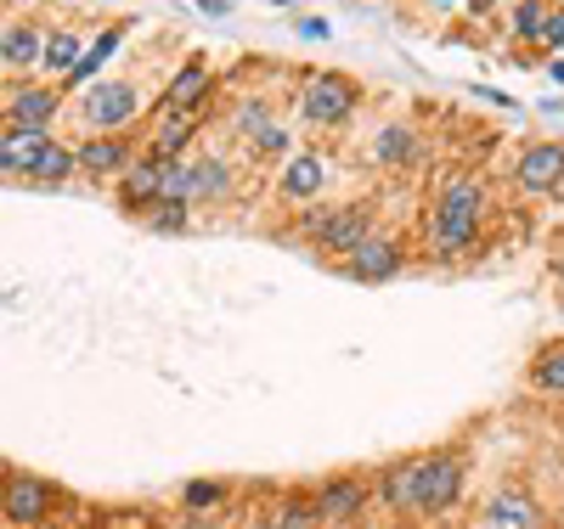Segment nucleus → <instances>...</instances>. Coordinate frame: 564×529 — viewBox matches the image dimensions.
Returning a JSON list of instances; mask_svg holds the SVG:
<instances>
[{
	"label": "nucleus",
	"instance_id": "1",
	"mask_svg": "<svg viewBox=\"0 0 564 529\" xmlns=\"http://www.w3.org/2000/svg\"><path fill=\"white\" fill-rule=\"evenodd\" d=\"M480 220H486V186L475 175H452L441 186V198H435V214H430V249H435V260L475 254Z\"/></svg>",
	"mask_w": 564,
	"mask_h": 529
},
{
	"label": "nucleus",
	"instance_id": "2",
	"mask_svg": "<svg viewBox=\"0 0 564 529\" xmlns=\"http://www.w3.org/2000/svg\"><path fill=\"white\" fill-rule=\"evenodd\" d=\"M63 485L45 473H29V467H7L0 473V518L7 529H52V518L63 513Z\"/></svg>",
	"mask_w": 564,
	"mask_h": 529
},
{
	"label": "nucleus",
	"instance_id": "3",
	"mask_svg": "<svg viewBox=\"0 0 564 529\" xmlns=\"http://www.w3.org/2000/svg\"><path fill=\"white\" fill-rule=\"evenodd\" d=\"M361 108V85L350 74H311L305 90H300V119L311 130H334V124H350V113Z\"/></svg>",
	"mask_w": 564,
	"mask_h": 529
},
{
	"label": "nucleus",
	"instance_id": "4",
	"mask_svg": "<svg viewBox=\"0 0 564 529\" xmlns=\"http://www.w3.org/2000/svg\"><path fill=\"white\" fill-rule=\"evenodd\" d=\"M141 113V90L130 79H97L79 96V119L90 135H124V124H135Z\"/></svg>",
	"mask_w": 564,
	"mask_h": 529
},
{
	"label": "nucleus",
	"instance_id": "5",
	"mask_svg": "<svg viewBox=\"0 0 564 529\" xmlns=\"http://www.w3.org/2000/svg\"><path fill=\"white\" fill-rule=\"evenodd\" d=\"M468 485V445L423 451V518H446Z\"/></svg>",
	"mask_w": 564,
	"mask_h": 529
},
{
	"label": "nucleus",
	"instance_id": "6",
	"mask_svg": "<svg viewBox=\"0 0 564 529\" xmlns=\"http://www.w3.org/2000/svg\"><path fill=\"white\" fill-rule=\"evenodd\" d=\"M305 496L316 502L327 529H350L367 513V502H379V496H372V473H327V478H316Z\"/></svg>",
	"mask_w": 564,
	"mask_h": 529
},
{
	"label": "nucleus",
	"instance_id": "7",
	"mask_svg": "<svg viewBox=\"0 0 564 529\" xmlns=\"http://www.w3.org/2000/svg\"><path fill=\"white\" fill-rule=\"evenodd\" d=\"M372 496L390 518H423V456H390L372 473Z\"/></svg>",
	"mask_w": 564,
	"mask_h": 529
},
{
	"label": "nucleus",
	"instance_id": "8",
	"mask_svg": "<svg viewBox=\"0 0 564 529\" xmlns=\"http://www.w3.org/2000/svg\"><path fill=\"white\" fill-rule=\"evenodd\" d=\"M513 186L525 198H558L564 191V141H531L513 158Z\"/></svg>",
	"mask_w": 564,
	"mask_h": 529
},
{
	"label": "nucleus",
	"instance_id": "9",
	"mask_svg": "<svg viewBox=\"0 0 564 529\" xmlns=\"http://www.w3.org/2000/svg\"><path fill=\"white\" fill-rule=\"evenodd\" d=\"M339 265H345V276L361 282V287H384V282H395V276L406 271V249L395 243L390 231H372L367 243H361L350 260H339Z\"/></svg>",
	"mask_w": 564,
	"mask_h": 529
},
{
	"label": "nucleus",
	"instance_id": "10",
	"mask_svg": "<svg viewBox=\"0 0 564 529\" xmlns=\"http://www.w3.org/2000/svg\"><path fill=\"white\" fill-rule=\"evenodd\" d=\"M542 524V507H536V496L525 491V485H502L480 502V513H475V529H536Z\"/></svg>",
	"mask_w": 564,
	"mask_h": 529
},
{
	"label": "nucleus",
	"instance_id": "11",
	"mask_svg": "<svg viewBox=\"0 0 564 529\" xmlns=\"http://www.w3.org/2000/svg\"><path fill=\"white\" fill-rule=\"evenodd\" d=\"M372 231H379L372 225V203H334V220H327V231L316 236V254L322 260H350Z\"/></svg>",
	"mask_w": 564,
	"mask_h": 529
},
{
	"label": "nucleus",
	"instance_id": "12",
	"mask_svg": "<svg viewBox=\"0 0 564 529\" xmlns=\"http://www.w3.org/2000/svg\"><path fill=\"white\" fill-rule=\"evenodd\" d=\"M327 180H334V158L327 153H294L289 164H282L276 175V198H289V203H316Z\"/></svg>",
	"mask_w": 564,
	"mask_h": 529
},
{
	"label": "nucleus",
	"instance_id": "13",
	"mask_svg": "<svg viewBox=\"0 0 564 529\" xmlns=\"http://www.w3.org/2000/svg\"><path fill=\"white\" fill-rule=\"evenodd\" d=\"M63 113V85H12L7 90V130H45Z\"/></svg>",
	"mask_w": 564,
	"mask_h": 529
},
{
	"label": "nucleus",
	"instance_id": "14",
	"mask_svg": "<svg viewBox=\"0 0 564 529\" xmlns=\"http://www.w3.org/2000/svg\"><path fill=\"white\" fill-rule=\"evenodd\" d=\"M367 164H379V169H417L423 164V135L412 124H401V119L379 124L372 141H367Z\"/></svg>",
	"mask_w": 564,
	"mask_h": 529
},
{
	"label": "nucleus",
	"instance_id": "15",
	"mask_svg": "<svg viewBox=\"0 0 564 529\" xmlns=\"http://www.w3.org/2000/svg\"><path fill=\"white\" fill-rule=\"evenodd\" d=\"M159 198H164V158H153V153H148V158H135V164L119 175V209L141 220Z\"/></svg>",
	"mask_w": 564,
	"mask_h": 529
},
{
	"label": "nucleus",
	"instance_id": "16",
	"mask_svg": "<svg viewBox=\"0 0 564 529\" xmlns=\"http://www.w3.org/2000/svg\"><path fill=\"white\" fill-rule=\"evenodd\" d=\"M215 90V74H209V63L204 57H186L181 68H175V79L164 85V96H159V113H198V102Z\"/></svg>",
	"mask_w": 564,
	"mask_h": 529
},
{
	"label": "nucleus",
	"instance_id": "17",
	"mask_svg": "<svg viewBox=\"0 0 564 529\" xmlns=\"http://www.w3.org/2000/svg\"><path fill=\"white\" fill-rule=\"evenodd\" d=\"M74 153H79V175H90V180H102V175L119 180L135 164L124 135H85V141H74Z\"/></svg>",
	"mask_w": 564,
	"mask_h": 529
},
{
	"label": "nucleus",
	"instance_id": "18",
	"mask_svg": "<svg viewBox=\"0 0 564 529\" xmlns=\"http://www.w3.org/2000/svg\"><path fill=\"white\" fill-rule=\"evenodd\" d=\"M45 40L52 34H40L34 23H7V34H0V68L7 74H34V68H45Z\"/></svg>",
	"mask_w": 564,
	"mask_h": 529
},
{
	"label": "nucleus",
	"instance_id": "19",
	"mask_svg": "<svg viewBox=\"0 0 564 529\" xmlns=\"http://www.w3.org/2000/svg\"><path fill=\"white\" fill-rule=\"evenodd\" d=\"M52 153V130H7V141H0V169H7V180H34L40 158Z\"/></svg>",
	"mask_w": 564,
	"mask_h": 529
},
{
	"label": "nucleus",
	"instance_id": "20",
	"mask_svg": "<svg viewBox=\"0 0 564 529\" xmlns=\"http://www.w3.org/2000/svg\"><path fill=\"white\" fill-rule=\"evenodd\" d=\"M193 135H198V113H164V124L148 135V153L153 158H186V147H193Z\"/></svg>",
	"mask_w": 564,
	"mask_h": 529
},
{
	"label": "nucleus",
	"instance_id": "21",
	"mask_svg": "<svg viewBox=\"0 0 564 529\" xmlns=\"http://www.w3.org/2000/svg\"><path fill=\"white\" fill-rule=\"evenodd\" d=\"M525 383L542 400H564V344H542L525 366Z\"/></svg>",
	"mask_w": 564,
	"mask_h": 529
},
{
	"label": "nucleus",
	"instance_id": "22",
	"mask_svg": "<svg viewBox=\"0 0 564 529\" xmlns=\"http://www.w3.org/2000/svg\"><path fill=\"white\" fill-rule=\"evenodd\" d=\"M119 40H124V23H113V29H102L97 40H90V52H85V63L63 79V90H90V85H97V74H102V63L119 52Z\"/></svg>",
	"mask_w": 564,
	"mask_h": 529
},
{
	"label": "nucleus",
	"instance_id": "23",
	"mask_svg": "<svg viewBox=\"0 0 564 529\" xmlns=\"http://www.w3.org/2000/svg\"><path fill=\"white\" fill-rule=\"evenodd\" d=\"M85 52H90V45H85L79 29H52V40H45V74H57V85H63L85 63Z\"/></svg>",
	"mask_w": 564,
	"mask_h": 529
},
{
	"label": "nucleus",
	"instance_id": "24",
	"mask_svg": "<svg viewBox=\"0 0 564 529\" xmlns=\"http://www.w3.org/2000/svg\"><path fill=\"white\" fill-rule=\"evenodd\" d=\"M553 18V0H513V12H508V34L520 40V45H536L542 29Z\"/></svg>",
	"mask_w": 564,
	"mask_h": 529
},
{
	"label": "nucleus",
	"instance_id": "25",
	"mask_svg": "<svg viewBox=\"0 0 564 529\" xmlns=\"http://www.w3.org/2000/svg\"><path fill=\"white\" fill-rule=\"evenodd\" d=\"M265 529H327V524H322L316 502H311L305 491H294V496H282V502L271 507V524H265Z\"/></svg>",
	"mask_w": 564,
	"mask_h": 529
},
{
	"label": "nucleus",
	"instance_id": "26",
	"mask_svg": "<svg viewBox=\"0 0 564 529\" xmlns=\"http://www.w3.org/2000/svg\"><path fill=\"white\" fill-rule=\"evenodd\" d=\"M164 198L170 203H198V158H170L164 164Z\"/></svg>",
	"mask_w": 564,
	"mask_h": 529
},
{
	"label": "nucleus",
	"instance_id": "27",
	"mask_svg": "<svg viewBox=\"0 0 564 529\" xmlns=\"http://www.w3.org/2000/svg\"><path fill=\"white\" fill-rule=\"evenodd\" d=\"M141 220H148V231H159V236H186V231H193V203H170V198H159Z\"/></svg>",
	"mask_w": 564,
	"mask_h": 529
},
{
	"label": "nucleus",
	"instance_id": "28",
	"mask_svg": "<svg viewBox=\"0 0 564 529\" xmlns=\"http://www.w3.org/2000/svg\"><path fill=\"white\" fill-rule=\"evenodd\" d=\"M271 119H276V113H271L265 96H238V102H231V130H238L243 141H254Z\"/></svg>",
	"mask_w": 564,
	"mask_h": 529
},
{
	"label": "nucleus",
	"instance_id": "29",
	"mask_svg": "<svg viewBox=\"0 0 564 529\" xmlns=\"http://www.w3.org/2000/svg\"><path fill=\"white\" fill-rule=\"evenodd\" d=\"M231 180H238V169H231L226 158H198V203H215L231 191Z\"/></svg>",
	"mask_w": 564,
	"mask_h": 529
},
{
	"label": "nucleus",
	"instance_id": "30",
	"mask_svg": "<svg viewBox=\"0 0 564 529\" xmlns=\"http://www.w3.org/2000/svg\"><path fill=\"white\" fill-rule=\"evenodd\" d=\"M249 153H254V158H282V164H289V158H294V130L282 124V119H271V124L249 141Z\"/></svg>",
	"mask_w": 564,
	"mask_h": 529
},
{
	"label": "nucleus",
	"instance_id": "31",
	"mask_svg": "<svg viewBox=\"0 0 564 529\" xmlns=\"http://www.w3.org/2000/svg\"><path fill=\"white\" fill-rule=\"evenodd\" d=\"M215 502H226L220 478H193V485H181V507H186V513H209Z\"/></svg>",
	"mask_w": 564,
	"mask_h": 529
},
{
	"label": "nucleus",
	"instance_id": "32",
	"mask_svg": "<svg viewBox=\"0 0 564 529\" xmlns=\"http://www.w3.org/2000/svg\"><path fill=\"white\" fill-rule=\"evenodd\" d=\"M536 45H542L547 57H564V7H553V18H547V29H542Z\"/></svg>",
	"mask_w": 564,
	"mask_h": 529
},
{
	"label": "nucleus",
	"instance_id": "33",
	"mask_svg": "<svg viewBox=\"0 0 564 529\" xmlns=\"http://www.w3.org/2000/svg\"><path fill=\"white\" fill-rule=\"evenodd\" d=\"M300 34H305V40H327V34H334V29H327L322 18H300Z\"/></svg>",
	"mask_w": 564,
	"mask_h": 529
},
{
	"label": "nucleus",
	"instance_id": "34",
	"mask_svg": "<svg viewBox=\"0 0 564 529\" xmlns=\"http://www.w3.org/2000/svg\"><path fill=\"white\" fill-rule=\"evenodd\" d=\"M181 529H209V518H204V513H186V524H181Z\"/></svg>",
	"mask_w": 564,
	"mask_h": 529
},
{
	"label": "nucleus",
	"instance_id": "35",
	"mask_svg": "<svg viewBox=\"0 0 564 529\" xmlns=\"http://www.w3.org/2000/svg\"><path fill=\"white\" fill-rule=\"evenodd\" d=\"M547 74H553V85H564V57H553V63H547Z\"/></svg>",
	"mask_w": 564,
	"mask_h": 529
},
{
	"label": "nucleus",
	"instance_id": "36",
	"mask_svg": "<svg viewBox=\"0 0 564 529\" xmlns=\"http://www.w3.org/2000/svg\"><path fill=\"white\" fill-rule=\"evenodd\" d=\"M553 276H564V249H558V254H553Z\"/></svg>",
	"mask_w": 564,
	"mask_h": 529
},
{
	"label": "nucleus",
	"instance_id": "37",
	"mask_svg": "<svg viewBox=\"0 0 564 529\" xmlns=\"http://www.w3.org/2000/svg\"><path fill=\"white\" fill-rule=\"evenodd\" d=\"M553 529H564V507H558V513H553Z\"/></svg>",
	"mask_w": 564,
	"mask_h": 529
},
{
	"label": "nucleus",
	"instance_id": "38",
	"mask_svg": "<svg viewBox=\"0 0 564 529\" xmlns=\"http://www.w3.org/2000/svg\"><path fill=\"white\" fill-rule=\"evenodd\" d=\"M536 529H553V524H547V518H542V524H536Z\"/></svg>",
	"mask_w": 564,
	"mask_h": 529
},
{
	"label": "nucleus",
	"instance_id": "39",
	"mask_svg": "<svg viewBox=\"0 0 564 529\" xmlns=\"http://www.w3.org/2000/svg\"><path fill=\"white\" fill-rule=\"evenodd\" d=\"M271 7H289V0H271Z\"/></svg>",
	"mask_w": 564,
	"mask_h": 529
}]
</instances>
